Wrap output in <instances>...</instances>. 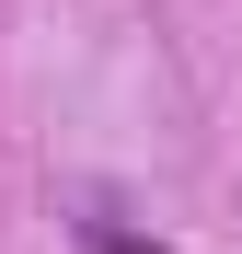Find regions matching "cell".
Wrapping results in <instances>:
<instances>
[{
	"mask_svg": "<svg viewBox=\"0 0 242 254\" xmlns=\"http://www.w3.org/2000/svg\"><path fill=\"white\" fill-rule=\"evenodd\" d=\"M81 254H150V231H139L127 208H115V196L93 185V196H81Z\"/></svg>",
	"mask_w": 242,
	"mask_h": 254,
	"instance_id": "cell-1",
	"label": "cell"
}]
</instances>
